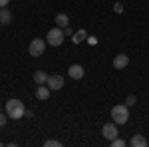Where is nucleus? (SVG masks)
<instances>
[{
  "instance_id": "nucleus-1",
  "label": "nucleus",
  "mask_w": 149,
  "mask_h": 147,
  "mask_svg": "<svg viewBox=\"0 0 149 147\" xmlns=\"http://www.w3.org/2000/svg\"><path fill=\"white\" fill-rule=\"evenodd\" d=\"M6 115L10 117V119H22L24 115H26V107H24V103L20 100H16V98H12L6 102Z\"/></svg>"
},
{
  "instance_id": "nucleus-2",
  "label": "nucleus",
  "mask_w": 149,
  "mask_h": 147,
  "mask_svg": "<svg viewBox=\"0 0 149 147\" xmlns=\"http://www.w3.org/2000/svg\"><path fill=\"white\" fill-rule=\"evenodd\" d=\"M111 119H113V123H117V125L127 123V119H129V107H127L125 103L111 107Z\"/></svg>"
},
{
  "instance_id": "nucleus-3",
  "label": "nucleus",
  "mask_w": 149,
  "mask_h": 147,
  "mask_svg": "<svg viewBox=\"0 0 149 147\" xmlns=\"http://www.w3.org/2000/svg\"><path fill=\"white\" fill-rule=\"evenodd\" d=\"M64 30L58 26V28H52V30H48V34H46V44H50L52 48H58V46L64 42Z\"/></svg>"
},
{
  "instance_id": "nucleus-4",
  "label": "nucleus",
  "mask_w": 149,
  "mask_h": 147,
  "mask_svg": "<svg viewBox=\"0 0 149 147\" xmlns=\"http://www.w3.org/2000/svg\"><path fill=\"white\" fill-rule=\"evenodd\" d=\"M44 50H46V40H42V38H34L30 46H28V54L32 58H38L44 54Z\"/></svg>"
},
{
  "instance_id": "nucleus-5",
  "label": "nucleus",
  "mask_w": 149,
  "mask_h": 147,
  "mask_svg": "<svg viewBox=\"0 0 149 147\" xmlns=\"http://www.w3.org/2000/svg\"><path fill=\"white\" fill-rule=\"evenodd\" d=\"M117 133H119V131H117V123H105L102 127V135L105 137L107 141L115 139V137H117Z\"/></svg>"
},
{
  "instance_id": "nucleus-6",
  "label": "nucleus",
  "mask_w": 149,
  "mask_h": 147,
  "mask_svg": "<svg viewBox=\"0 0 149 147\" xmlns=\"http://www.w3.org/2000/svg\"><path fill=\"white\" fill-rule=\"evenodd\" d=\"M46 86H48V88H50L52 91L62 90V88H64V78H62V76H48Z\"/></svg>"
},
{
  "instance_id": "nucleus-7",
  "label": "nucleus",
  "mask_w": 149,
  "mask_h": 147,
  "mask_svg": "<svg viewBox=\"0 0 149 147\" xmlns=\"http://www.w3.org/2000/svg\"><path fill=\"white\" fill-rule=\"evenodd\" d=\"M68 74H70V78L72 79H81L84 76H86V70L81 68L80 64H72L68 70Z\"/></svg>"
},
{
  "instance_id": "nucleus-8",
  "label": "nucleus",
  "mask_w": 149,
  "mask_h": 147,
  "mask_svg": "<svg viewBox=\"0 0 149 147\" xmlns=\"http://www.w3.org/2000/svg\"><path fill=\"white\" fill-rule=\"evenodd\" d=\"M127 64H129V58H127L125 54H117V56L113 58V68H115V70L127 68Z\"/></svg>"
},
{
  "instance_id": "nucleus-9",
  "label": "nucleus",
  "mask_w": 149,
  "mask_h": 147,
  "mask_svg": "<svg viewBox=\"0 0 149 147\" xmlns=\"http://www.w3.org/2000/svg\"><path fill=\"white\" fill-rule=\"evenodd\" d=\"M50 88H48L46 84H40V86H38V90H36V98H38V100H40V102H46L48 98H50Z\"/></svg>"
},
{
  "instance_id": "nucleus-10",
  "label": "nucleus",
  "mask_w": 149,
  "mask_h": 147,
  "mask_svg": "<svg viewBox=\"0 0 149 147\" xmlns=\"http://www.w3.org/2000/svg\"><path fill=\"white\" fill-rule=\"evenodd\" d=\"M129 145L131 147H147V139L141 135V133H135V135L129 139Z\"/></svg>"
},
{
  "instance_id": "nucleus-11",
  "label": "nucleus",
  "mask_w": 149,
  "mask_h": 147,
  "mask_svg": "<svg viewBox=\"0 0 149 147\" xmlns=\"http://www.w3.org/2000/svg\"><path fill=\"white\" fill-rule=\"evenodd\" d=\"M56 26H60V28H66V26H70V18H68V14L60 12V14L56 16Z\"/></svg>"
},
{
  "instance_id": "nucleus-12",
  "label": "nucleus",
  "mask_w": 149,
  "mask_h": 147,
  "mask_svg": "<svg viewBox=\"0 0 149 147\" xmlns=\"http://www.w3.org/2000/svg\"><path fill=\"white\" fill-rule=\"evenodd\" d=\"M34 82L40 86V84H46L48 82V74L46 72H42V70H36L34 72Z\"/></svg>"
},
{
  "instance_id": "nucleus-13",
  "label": "nucleus",
  "mask_w": 149,
  "mask_h": 147,
  "mask_svg": "<svg viewBox=\"0 0 149 147\" xmlns=\"http://www.w3.org/2000/svg\"><path fill=\"white\" fill-rule=\"evenodd\" d=\"M12 22V14L8 8H2V12H0V24H10Z\"/></svg>"
},
{
  "instance_id": "nucleus-14",
  "label": "nucleus",
  "mask_w": 149,
  "mask_h": 147,
  "mask_svg": "<svg viewBox=\"0 0 149 147\" xmlns=\"http://www.w3.org/2000/svg\"><path fill=\"white\" fill-rule=\"evenodd\" d=\"M88 38V34H86V30H78L76 34L72 36V40H74V44H80V42H84Z\"/></svg>"
},
{
  "instance_id": "nucleus-15",
  "label": "nucleus",
  "mask_w": 149,
  "mask_h": 147,
  "mask_svg": "<svg viewBox=\"0 0 149 147\" xmlns=\"http://www.w3.org/2000/svg\"><path fill=\"white\" fill-rule=\"evenodd\" d=\"M111 147H125V141L119 139V137H115V139H111Z\"/></svg>"
},
{
  "instance_id": "nucleus-16",
  "label": "nucleus",
  "mask_w": 149,
  "mask_h": 147,
  "mask_svg": "<svg viewBox=\"0 0 149 147\" xmlns=\"http://www.w3.org/2000/svg\"><path fill=\"white\" fill-rule=\"evenodd\" d=\"M44 145H46V147H62V143H60L58 139H48Z\"/></svg>"
},
{
  "instance_id": "nucleus-17",
  "label": "nucleus",
  "mask_w": 149,
  "mask_h": 147,
  "mask_svg": "<svg viewBox=\"0 0 149 147\" xmlns=\"http://www.w3.org/2000/svg\"><path fill=\"white\" fill-rule=\"evenodd\" d=\"M135 102H137V100H135V95H127L125 105H127V107H133V105H135Z\"/></svg>"
},
{
  "instance_id": "nucleus-18",
  "label": "nucleus",
  "mask_w": 149,
  "mask_h": 147,
  "mask_svg": "<svg viewBox=\"0 0 149 147\" xmlns=\"http://www.w3.org/2000/svg\"><path fill=\"white\" fill-rule=\"evenodd\" d=\"M113 10L117 12V14H121V12H123V4H121V2H115V4H113Z\"/></svg>"
},
{
  "instance_id": "nucleus-19",
  "label": "nucleus",
  "mask_w": 149,
  "mask_h": 147,
  "mask_svg": "<svg viewBox=\"0 0 149 147\" xmlns=\"http://www.w3.org/2000/svg\"><path fill=\"white\" fill-rule=\"evenodd\" d=\"M64 36H70V38L74 36V32H72V28H70V26H66V28H64Z\"/></svg>"
},
{
  "instance_id": "nucleus-20",
  "label": "nucleus",
  "mask_w": 149,
  "mask_h": 147,
  "mask_svg": "<svg viewBox=\"0 0 149 147\" xmlns=\"http://www.w3.org/2000/svg\"><path fill=\"white\" fill-rule=\"evenodd\" d=\"M6 119H8V117H6L4 113L0 111V127H2V125H6Z\"/></svg>"
},
{
  "instance_id": "nucleus-21",
  "label": "nucleus",
  "mask_w": 149,
  "mask_h": 147,
  "mask_svg": "<svg viewBox=\"0 0 149 147\" xmlns=\"http://www.w3.org/2000/svg\"><path fill=\"white\" fill-rule=\"evenodd\" d=\"M8 2H10V0H0V8H6V6H8Z\"/></svg>"
},
{
  "instance_id": "nucleus-22",
  "label": "nucleus",
  "mask_w": 149,
  "mask_h": 147,
  "mask_svg": "<svg viewBox=\"0 0 149 147\" xmlns=\"http://www.w3.org/2000/svg\"><path fill=\"white\" fill-rule=\"evenodd\" d=\"M0 12H2V8H0Z\"/></svg>"
}]
</instances>
